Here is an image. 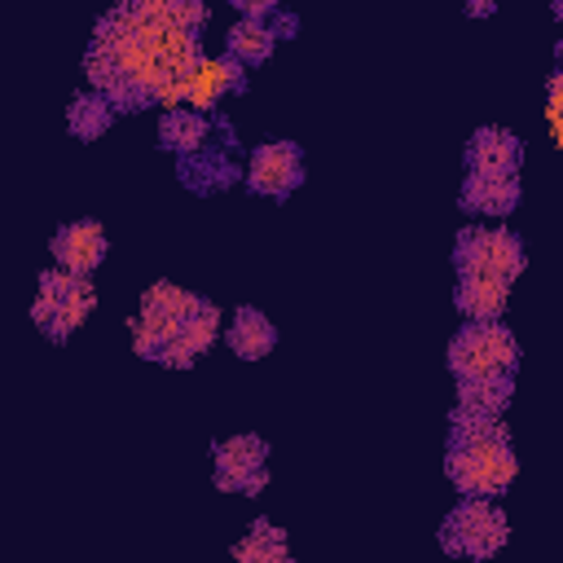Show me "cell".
Masks as SVG:
<instances>
[{
    "label": "cell",
    "instance_id": "obj_1",
    "mask_svg": "<svg viewBox=\"0 0 563 563\" xmlns=\"http://www.w3.org/2000/svg\"><path fill=\"white\" fill-rule=\"evenodd\" d=\"M444 471L457 493L466 497H497L515 479V449L497 418H479L466 409H453L449 427V457Z\"/></svg>",
    "mask_w": 563,
    "mask_h": 563
},
{
    "label": "cell",
    "instance_id": "obj_2",
    "mask_svg": "<svg viewBox=\"0 0 563 563\" xmlns=\"http://www.w3.org/2000/svg\"><path fill=\"white\" fill-rule=\"evenodd\" d=\"M519 361V343L501 321H471L449 343V369L457 378H501Z\"/></svg>",
    "mask_w": 563,
    "mask_h": 563
},
{
    "label": "cell",
    "instance_id": "obj_3",
    "mask_svg": "<svg viewBox=\"0 0 563 563\" xmlns=\"http://www.w3.org/2000/svg\"><path fill=\"white\" fill-rule=\"evenodd\" d=\"M97 303V290L84 273H70V268H53L40 277V295L31 303V317L35 325L48 334V339H66L70 330L84 325V317L92 312Z\"/></svg>",
    "mask_w": 563,
    "mask_h": 563
},
{
    "label": "cell",
    "instance_id": "obj_4",
    "mask_svg": "<svg viewBox=\"0 0 563 563\" xmlns=\"http://www.w3.org/2000/svg\"><path fill=\"white\" fill-rule=\"evenodd\" d=\"M510 528L506 515L493 506V497H466L457 501L444 523H440V545L444 554H471V559H488L506 545Z\"/></svg>",
    "mask_w": 563,
    "mask_h": 563
},
{
    "label": "cell",
    "instance_id": "obj_5",
    "mask_svg": "<svg viewBox=\"0 0 563 563\" xmlns=\"http://www.w3.org/2000/svg\"><path fill=\"white\" fill-rule=\"evenodd\" d=\"M457 273H488L501 282H515L523 268V242L510 229H462L453 246Z\"/></svg>",
    "mask_w": 563,
    "mask_h": 563
},
{
    "label": "cell",
    "instance_id": "obj_6",
    "mask_svg": "<svg viewBox=\"0 0 563 563\" xmlns=\"http://www.w3.org/2000/svg\"><path fill=\"white\" fill-rule=\"evenodd\" d=\"M211 457H216V484H220L224 493H246V497H255V493L268 484V466H264L268 444H264L260 435H229V440L216 444Z\"/></svg>",
    "mask_w": 563,
    "mask_h": 563
},
{
    "label": "cell",
    "instance_id": "obj_7",
    "mask_svg": "<svg viewBox=\"0 0 563 563\" xmlns=\"http://www.w3.org/2000/svg\"><path fill=\"white\" fill-rule=\"evenodd\" d=\"M303 180V158L290 141H264L255 145L251 163H246V189L264 194V198H286L290 189H299Z\"/></svg>",
    "mask_w": 563,
    "mask_h": 563
},
{
    "label": "cell",
    "instance_id": "obj_8",
    "mask_svg": "<svg viewBox=\"0 0 563 563\" xmlns=\"http://www.w3.org/2000/svg\"><path fill=\"white\" fill-rule=\"evenodd\" d=\"M53 260H57V268H70V273H84L88 277L106 260V229L92 224V220L62 224L53 233Z\"/></svg>",
    "mask_w": 563,
    "mask_h": 563
},
{
    "label": "cell",
    "instance_id": "obj_9",
    "mask_svg": "<svg viewBox=\"0 0 563 563\" xmlns=\"http://www.w3.org/2000/svg\"><path fill=\"white\" fill-rule=\"evenodd\" d=\"M519 141L506 128H479L466 145V167L479 176H515L519 172Z\"/></svg>",
    "mask_w": 563,
    "mask_h": 563
},
{
    "label": "cell",
    "instance_id": "obj_10",
    "mask_svg": "<svg viewBox=\"0 0 563 563\" xmlns=\"http://www.w3.org/2000/svg\"><path fill=\"white\" fill-rule=\"evenodd\" d=\"M457 308L471 317V321H497L506 312V299H510V282L501 277H488V273H457V290H453Z\"/></svg>",
    "mask_w": 563,
    "mask_h": 563
},
{
    "label": "cell",
    "instance_id": "obj_11",
    "mask_svg": "<svg viewBox=\"0 0 563 563\" xmlns=\"http://www.w3.org/2000/svg\"><path fill=\"white\" fill-rule=\"evenodd\" d=\"M242 88V62L238 57H198L189 70V106H216L224 92Z\"/></svg>",
    "mask_w": 563,
    "mask_h": 563
},
{
    "label": "cell",
    "instance_id": "obj_12",
    "mask_svg": "<svg viewBox=\"0 0 563 563\" xmlns=\"http://www.w3.org/2000/svg\"><path fill=\"white\" fill-rule=\"evenodd\" d=\"M519 202V180L515 176H479L471 172L462 185V207L466 211H484V216H506Z\"/></svg>",
    "mask_w": 563,
    "mask_h": 563
},
{
    "label": "cell",
    "instance_id": "obj_13",
    "mask_svg": "<svg viewBox=\"0 0 563 563\" xmlns=\"http://www.w3.org/2000/svg\"><path fill=\"white\" fill-rule=\"evenodd\" d=\"M273 343H277V330H273V321H268L260 308H242V312L233 317V325H229V347H233L242 361L268 356Z\"/></svg>",
    "mask_w": 563,
    "mask_h": 563
},
{
    "label": "cell",
    "instance_id": "obj_14",
    "mask_svg": "<svg viewBox=\"0 0 563 563\" xmlns=\"http://www.w3.org/2000/svg\"><path fill=\"white\" fill-rule=\"evenodd\" d=\"M510 405V374L501 378H457V409L479 418H501Z\"/></svg>",
    "mask_w": 563,
    "mask_h": 563
},
{
    "label": "cell",
    "instance_id": "obj_15",
    "mask_svg": "<svg viewBox=\"0 0 563 563\" xmlns=\"http://www.w3.org/2000/svg\"><path fill=\"white\" fill-rule=\"evenodd\" d=\"M158 145L180 154V158L207 150V119L198 110H167L158 123Z\"/></svg>",
    "mask_w": 563,
    "mask_h": 563
},
{
    "label": "cell",
    "instance_id": "obj_16",
    "mask_svg": "<svg viewBox=\"0 0 563 563\" xmlns=\"http://www.w3.org/2000/svg\"><path fill=\"white\" fill-rule=\"evenodd\" d=\"M242 172L224 158V154H211V150H198V154H185L180 158V180L194 189V194H211V189H224L233 185Z\"/></svg>",
    "mask_w": 563,
    "mask_h": 563
},
{
    "label": "cell",
    "instance_id": "obj_17",
    "mask_svg": "<svg viewBox=\"0 0 563 563\" xmlns=\"http://www.w3.org/2000/svg\"><path fill=\"white\" fill-rule=\"evenodd\" d=\"M273 44H277V35H273V26H268L264 18H242V22L229 31V57H238L242 66L268 62Z\"/></svg>",
    "mask_w": 563,
    "mask_h": 563
},
{
    "label": "cell",
    "instance_id": "obj_18",
    "mask_svg": "<svg viewBox=\"0 0 563 563\" xmlns=\"http://www.w3.org/2000/svg\"><path fill=\"white\" fill-rule=\"evenodd\" d=\"M233 554H238L242 563H286V559H290L282 528H273L268 519H255V523H251V532L233 545Z\"/></svg>",
    "mask_w": 563,
    "mask_h": 563
},
{
    "label": "cell",
    "instance_id": "obj_19",
    "mask_svg": "<svg viewBox=\"0 0 563 563\" xmlns=\"http://www.w3.org/2000/svg\"><path fill=\"white\" fill-rule=\"evenodd\" d=\"M110 119H114V106H110L101 92H84V97H75L70 110H66L70 136H79V141H97V136L110 128Z\"/></svg>",
    "mask_w": 563,
    "mask_h": 563
},
{
    "label": "cell",
    "instance_id": "obj_20",
    "mask_svg": "<svg viewBox=\"0 0 563 563\" xmlns=\"http://www.w3.org/2000/svg\"><path fill=\"white\" fill-rule=\"evenodd\" d=\"M216 334H220V312H216V303H207V299H202V303H198V312H189L172 339H180V343L198 356V352H207V347L216 343Z\"/></svg>",
    "mask_w": 563,
    "mask_h": 563
},
{
    "label": "cell",
    "instance_id": "obj_21",
    "mask_svg": "<svg viewBox=\"0 0 563 563\" xmlns=\"http://www.w3.org/2000/svg\"><path fill=\"white\" fill-rule=\"evenodd\" d=\"M198 303H202V299H198V295H189V290H180L176 282H154L141 308H154V312H163V317H172V321L180 325L189 312H198Z\"/></svg>",
    "mask_w": 563,
    "mask_h": 563
},
{
    "label": "cell",
    "instance_id": "obj_22",
    "mask_svg": "<svg viewBox=\"0 0 563 563\" xmlns=\"http://www.w3.org/2000/svg\"><path fill=\"white\" fill-rule=\"evenodd\" d=\"M167 22L180 26V31H189V35H198V31L207 26V4H202V0H172Z\"/></svg>",
    "mask_w": 563,
    "mask_h": 563
},
{
    "label": "cell",
    "instance_id": "obj_23",
    "mask_svg": "<svg viewBox=\"0 0 563 563\" xmlns=\"http://www.w3.org/2000/svg\"><path fill=\"white\" fill-rule=\"evenodd\" d=\"M246 18H268V13H277L282 9V0H233Z\"/></svg>",
    "mask_w": 563,
    "mask_h": 563
},
{
    "label": "cell",
    "instance_id": "obj_24",
    "mask_svg": "<svg viewBox=\"0 0 563 563\" xmlns=\"http://www.w3.org/2000/svg\"><path fill=\"white\" fill-rule=\"evenodd\" d=\"M268 26H273V35H295V31H299V18H295V13H282V9H277Z\"/></svg>",
    "mask_w": 563,
    "mask_h": 563
},
{
    "label": "cell",
    "instance_id": "obj_25",
    "mask_svg": "<svg viewBox=\"0 0 563 563\" xmlns=\"http://www.w3.org/2000/svg\"><path fill=\"white\" fill-rule=\"evenodd\" d=\"M466 13L471 18H493L497 13V0H466Z\"/></svg>",
    "mask_w": 563,
    "mask_h": 563
},
{
    "label": "cell",
    "instance_id": "obj_26",
    "mask_svg": "<svg viewBox=\"0 0 563 563\" xmlns=\"http://www.w3.org/2000/svg\"><path fill=\"white\" fill-rule=\"evenodd\" d=\"M550 13H554V18L563 22V0H554V4H550Z\"/></svg>",
    "mask_w": 563,
    "mask_h": 563
},
{
    "label": "cell",
    "instance_id": "obj_27",
    "mask_svg": "<svg viewBox=\"0 0 563 563\" xmlns=\"http://www.w3.org/2000/svg\"><path fill=\"white\" fill-rule=\"evenodd\" d=\"M554 57H559V62H563V40H559V44H554Z\"/></svg>",
    "mask_w": 563,
    "mask_h": 563
}]
</instances>
